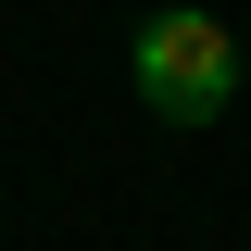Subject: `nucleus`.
<instances>
[{"instance_id":"obj_1","label":"nucleus","mask_w":251,"mask_h":251,"mask_svg":"<svg viewBox=\"0 0 251 251\" xmlns=\"http://www.w3.org/2000/svg\"><path fill=\"white\" fill-rule=\"evenodd\" d=\"M226 88H239V38H226L214 13H151V25H138V100H151L163 126H214Z\"/></svg>"}]
</instances>
